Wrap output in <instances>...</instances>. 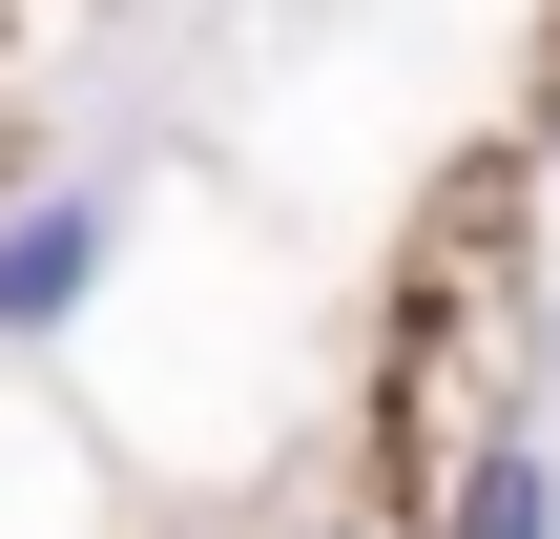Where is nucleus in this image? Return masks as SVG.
<instances>
[{
	"instance_id": "obj_2",
	"label": "nucleus",
	"mask_w": 560,
	"mask_h": 539,
	"mask_svg": "<svg viewBox=\"0 0 560 539\" xmlns=\"http://www.w3.org/2000/svg\"><path fill=\"white\" fill-rule=\"evenodd\" d=\"M540 519H560V478H520V457H499V478L457 499V539H540Z\"/></svg>"
},
{
	"instance_id": "obj_1",
	"label": "nucleus",
	"mask_w": 560,
	"mask_h": 539,
	"mask_svg": "<svg viewBox=\"0 0 560 539\" xmlns=\"http://www.w3.org/2000/svg\"><path fill=\"white\" fill-rule=\"evenodd\" d=\"M83 270H104V187H42V208L0 229V332H62Z\"/></svg>"
}]
</instances>
